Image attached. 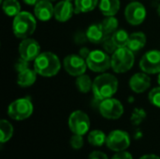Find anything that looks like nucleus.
<instances>
[{"label":"nucleus","mask_w":160,"mask_h":159,"mask_svg":"<svg viewBox=\"0 0 160 159\" xmlns=\"http://www.w3.org/2000/svg\"><path fill=\"white\" fill-rule=\"evenodd\" d=\"M86 35L88 40L95 44L103 43V41L107 38V37H109L104 31L101 23L91 24L86 30Z\"/></svg>","instance_id":"obj_17"},{"label":"nucleus","mask_w":160,"mask_h":159,"mask_svg":"<svg viewBox=\"0 0 160 159\" xmlns=\"http://www.w3.org/2000/svg\"><path fill=\"white\" fill-rule=\"evenodd\" d=\"M37 28L36 18L27 11H21L13 19L12 31L15 37L18 38H27L29 37Z\"/></svg>","instance_id":"obj_3"},{"label":"nucleus","mask_w":160,"mask_h":159,"mask_svg":"<svg viewBox=\"0 0 160 159\" xmlns=\"http://www.w3.org/2000/svg\"><path fill=\"white\" fill-rule=\"evenodd\" d=\"M98 0H75L74 10L75 13H86L96 8Z\"/></svg>","instance_id":"obj_21"},{"label":"nucleus","mask_w":160,"mask_h":159,"mask_svg":"<svg viewBox=\"0 0 160 159\" xmlns=\"http://www.w3.org/2000/svg\"><path fill=\"white\" fill-rule=\"evenodd\" d=\"M37 74L38 73L35 70L30 69V68H27V69L20 72L18 74V78H17L18 85L22 88H26V87L33 85L37 80Z\"/></svg>","instance_id":"obj_20"},{"label":"nucleus","mask_w":160,"mask_h":159,"mask_svg":"<svg viewBox=\"0 0 160 159\" xmlns=\"http://www.w3.org/2000/svg\"><path fill=\"white\" fill-rule=\"evenodd\" d=\"M107 147L114 152H123L130 145V137L128 132L120 129L110 132L106 140Z\"/></svg>","instance_id":"obj_9"},{"label":"nucleus","mask_w":160,"mask_h":159,"mask_svg":"<svg viewBox=\"0 0 160 159\" xmlns=\"http://www.w3.org/2000/svg\"><path fill=\"white\" fill-rule=\"evenodd\" d=\"M112 38L116 44L117 48H122V47H127L128 39H129V35L128 32L124 29H118L116 30L112 35Z\"/></svg>","instance_id":"obj_27"},{"label":"nucleus","mask_w":160,"mask_h":159,"mask_svg":"<svg viewBox=\"0 0 160 159\" xmlns=\"http://www.w3.org/2000/svg\"><path fill=\"white\" fill-rule=\"evenodd\" d=\"M158 84H159L160 86V72L158 73Z\"/></svg>","instance_id":"obj_39"},{"label":"nucleus","mask_w":160,"mask_h":159,"mask_svg":"<svg viewBox=\"0 0 160 159\" xmlns=\"http://www.w3.org/2000/svg\"><path fill=\"white\" fill-rule=\"evenodd\" d=\"M140 159H160V157H158L157 155L150 154V155H145V156L142 157Z\"/></svg>","instance_id":"obj_37"},{"label":"nucleus","mask_w":160,"mask_h":159,"mask_svg":"<svg viewBox=\"0 0 160 159\" xmlns=\"http://www.w3.org/2000/svg\"><path fill=\"white\" fill-rule=\"evenodd\" d=\"M151 86V79L145 72L134 74L129 80V87L136 94H142Z\"/></svg>","instance_id":"obj_14"},{"label":"nucleus","mask_w":160,"mask_h":159,"mask_svg":"<svg viewBox=\"0 0 160 159\" xmlns=\"http://www.w3.org/2000/svg\"><path fill=\"white\" fill-rule=\"evenodd\" d=\"M66 1H69V2H71V1H73V0H66Z\"/></svg>","instance_id":"obj_42"},{"label":"nucleus","mask_w":160,"mask_h":159,"mask_svg":"<svg viewBox=\"0 0 160 159\" xmlns=\"http://www.w3.org/2000/svg\"><path fill=\"white\" fill-rule=\"evenodd\" d=\"M34 13L37 19L46 22L54 17V7L52 3L48 0H40L35 5Z\"/></svg>","instance_id":"obj_15"},{"label":"nucleus","mask_w":160,"mask_h":159,"mask_svg":"<svg viewBox=\"0 0 160 159\" xmlns=\"http://www.w3.org/2000/svg\"><path fill=\"white\" fill-rule=\"evenodd\" d=\"M112 159H133L130 153L123 151V152H118L116 155H114Z\"/></svg>","instance_id":"obj_35"},{"label":"nucleus","mask_w":160,"mask_h":159,"mask_svg":"<svg viewBox=\"0 0 160 159\" xmlns=\"http://www.w3.org/2000/svg\"><path fill=\"white\" fill-rule=\"evenodd\" d=\"M148 98L151 104H153L155 107L160 108V86L156 87L150 91L148 95Z\"/></svg>","instance_id":"obj_29"},{"label":"nucleus","mask_w":160,"mask_h":159,"mask_svg":"<svg viewBox=\"0 0 160 159\" xmlns=\"http://www.w3.org/2000/svg\"><path fill=\"white\" fill-rule=\"evenodd\" d=\"M90 119L82 111L73 112L68 118V127L73 134L85 135L90 129Z\"/></svg>","instance_id":"obj_7"},{"label":"nucleus","mask_w":160,"mask_h":159,"mask_svg":"<svg viewBox=\"0 0 160 159\" xmlns=\"http://www.w3.org/2000/svg\"><path fill=\"white\" fill-rule=\"evenodd\" d=\"M140 67L147 74H157L160 72V51H149L142 57Z\"/></svg>","instance_id":"obj_12"},{"label":"nucleus","mask_w":160,"mask_h":159,"mask_svg":"<svg viewBox=\"0 0 160 159\" xmlns=\"http://www.w3.org/2000/svg\"><path fill=\"white\" fill-rule=\"evenodd\" d=\"M2 9L7 16L15 17L21 12V5L18 0H3Z\"/></svg>","instance_id":"obj_22"},{"label":"nucleus","mask_w":160,"mask_h":159,"mask_svg":"<svg viewBox=\"0 0 160 159\" xmlns=\"http://www.w3.org/2000/svg\"><path fill=\"white\" fill-rule=\"evenodd\" d=\"M98 110L100 114L109 120H117L124 113L123 104L115 98H107L100 101Z\"/></svg>","instance_id":"obj_8"},{"label":"nucleus","mask_w":160,"mask_h":159,"mask_svg":"<svg viewBox=\"0 0 160 159\" xmlns=\"http://www.w3.org/2000/svg\"><path fill=\"white\" fill-rule=\"evenodd\" d=\"M34 111L31 100L27 97L19 98L11 102L8 108V115L16 121H22L29 118Z\"/></svg>","instance_id":"obj_5"},{"label":"nucleus","mask_w":160,"mask_h":159,"mask_svg":"<svg viewBox=\"0 0 160 159\" xmlns=\"http://www.w3.org/2000/svg\"><path fill=\"white\" fill-rule=\"evenodd\" d=\"M146 44V36L142 32H136L129 35L127 47L133 52L141 51Z\"/></svg>","instance_id":"obj_18"},{"label":"nucleus","mask_w":160,"mask_h":159,"mask_svg":"<svg viewBox=\"0 0 160 159\" xmlns=\"http://www.w3.org/2000/svg\"><path fill=\"white\" fill-rule=\"evenodd\" d=\"M75 84H76L77 89L81 93H83V94L88 93L93 88V82H92L91 78L86 74H82V75L78 76L76 79Z\"/></svg>","instance_id":"obj_23"},{"label":"nucleus","mask_w":160,"mask_h":159,"mask_svg":"<svg viewBox=\"0 0 160 159\" xmlns=\"http://www.w3.org/2000/svg\"><path fill=\"white\" fill-rule=\"evenodd\" d=\"M48 1H50V2H53V1H55V0H48Z\"/></svg>","instance_id":"obj_41"},{"label":"nucleus","mask_w":160,"mask_h":159,"mask_svg":"<svg viewBox=\"0 0 160 159\" xmlns=\"http://www.w3.org/2000/svg\"><path fill=\"white\" fill-rule=\"evenodd\" d=\"M118 80L110 73H103L98 76L93 82V94L97 100L102 101L111 98L117 92Z\"/></svg>","instance_id":"obj_1"},{"label":"nucleus","mask_w":160,"mask_h":159,"mask_svg":"<svg viewBox=\"0 0 160 159\" xmlns=\"http://www.w3.org/2000/svg\"><path fill=\"white\" fill-rule=\"evenodd\" d=\"M88 40L87 38V35H86V32H83V31H78L74 34V41L77 43V44H84L86 41Z\"/></svg>","instance_id":"obj_33"},{"label":"nucleus","mask_w":160,"mask_h":159,"mask_svg":"<svg viewBox=\"0 0 160 159\" xmlns=\"http://www.w3.org/2000/svg\"><path fill=\"white\" fill-rule=\"evenodd\" d=\"M99 9L104 16H114L120 9V0H100Z\"/></svg>","instance_id":"obj_19"},{"label":"nucleus","mask_w":160,"mask_h":159,"mask_svg":"<svg viewBox=\"0 0 160 159\" xmlns=\"http://www.w3.org/2000/svg\"><path fill=\"white\" fill-rule=\"evenodd\" d=\"M125 18L131 25H140L146 18V8L142 3L132 1L126 7Z\"/></svg>","instance_id":"obj_10"},{"label":"nucleus","mask_w":160,"mask_h":159,"mask_svg":"<svg viewBox=\"0 0 160 159\" xmlns=\"http://www.w3.org/2000/svg\"><path fill=\"white\" fill-rule=\"evenodd\" d=\"M74 12V6L69 1L62 0L54 6V18L58 22H65L68 21Z\"/></svg>","instance_id":"obj_16"},{"label":"nucleus","mask_w":160,"mask_h":159,"mask_svg":"<svg viewBox=\"0 0 160 159\" xmlns=\"http://www.w3.org/2000/svg\"><path fill=\"white\" fill-rule=\"evenodd\" d=\"M106 140L107 136L105 133L98 129L92 130L88 134V142L93 146H102L104 143H106Z\"/></svg>","instance_id":"obj_25"},{"label":"nucleus","mask_w":160,"mask_h":159,"mask_svg":"<svg viewBox=\"0 0 160 159\" xmlns=\"http://www.w3.org/2000/svg\"><path fill=\"white\" fill-rule=\"evenodd\" d=\"M158 15L160 16V4H159V6L158 7Z\"/></svg>","instance_id":"obj_40"},{"label":"nucleus","mask_w":160,"mask_h":159,"mask_svg":"<svg viewBox=\"0 0 160 159\" xmlns=\"http://www.w3.org/2000/svg\"><path fill=\"white\" fill-rule=\"evenodd\" d=\"M102 47H103V50L107 53H112V54L118 49L117 46H116V44L114 43V41L112 38V36L107 37V38L102 43Z\"/></svg>","instance_id":"obj_30"},{"label":"nucleus","mask_w":160,"mask_h":159,"mask_svg":"<svg viewBox=\"0 0 160 159\" xmlns=\"http://www.w3.org/2000/svg\"><path fill=\"white\" fill-rule=\"evenodd\" d=\"M87 67L94 72H105L112 67V57L100 50L91 51L86 58Z\"/></svg>","instance_id":"obj_6"},{"label":"nucleus","mask_w":160,"mask_h":159,"mask_svg":"<svg viewBox=\"0 0 160 159\" xmlns=\"http://www.w3.org/2000/svg\"><path fill=\"white\" fill-rule=\"evenodd\" d=\"M19 53L20 57L26 61H34L41 53L39 43L34 38H24L19 45Z\"/></svg>","instance_id":"obj_13"},{"label":"nucleus","mask_w":160,"mask_h":159,"mask_svg":"<svg viewBox=\"0 0 160 159\" xmlns=\"http://www.w3.org/2000/svg\"><path fill=\"white\" fill-rule=\"evenodd\" d=\"M146 118V112L143 109H135L131 114V123L134 126H140Z\"/></svg>","instance_id":"obj_28"},{"label":"nucleus","mask_w":160,"mask_h":159,"mask_svg":"<svg viewBox=\"0 0 160 159\" xmlns=\"http://www.w3.org/2000/svg\"><path fill=\"white\" fill-rule=\"evenodd\" d=\"M0 134H1L0 142L2 144L8 142L11 139L12 135H13V127H12V125L8 121H7L5 119L0 121Z\"/></svg>","instance_id":"obj_24"},{"label":"nucleus","mask_w":160,"mask_h":159,"mask_svg":"<svg viewBox=\"0 0 160 159\" xmlns=\"http://www.w3.org/2000/svg\"><path fill=\"white\" fill-rule=\"evenodd\" d=\"M70 145L73 149L79 150L83 146V139L82 135L74 134L70 139Z\"/></svg>","instance_id":"obj_31"},{"label":"nucleus","mask_w":160,"mask_h":159,"mask_svg":"<svg viewBox=\"0 0 160 159\" xmlns=\"http://www.w3.org/2000/svg\"><path fill=\"white\" fill-rule=\"evenodd\" d=\"M64 68L66 72H68L70 76L78 77L85 73L87 67L86 60L82 57L80 54H69L65 57L64 62Z\"/></svg>","instance_id":"obj_11"},{"label":"nucleus","mask_w":160,"mask_h":159,"mask_svg":"<svg viewBox=\"0 0 160 159\" xmlns=\"http://www.w3.org/2000/svg\"><path fill=\"white\" fill-rule=\"evenodd\" d=\"M90 52H91V51H89V49H88V48H86V47H82V48H81V49H80V55H81L82 57H83V58L86 60V58L88 57V55H89Z\"/></svg>","instance_id":"obj_36"},{"label":"nucleus","mask_w":160,"mask_h":159,"mask_svg":"<svg viewBox=\"0 0 160 159\" xmlns=\"http://www.w3.org/2000/svg\"><path fill=\"white\" fill-rule=\"evenodd\" d=\"M88 159H109L107 155L104 154L103 152L101 151H94L92 152L89 157H88Z\"/></svg>","instance_id":"obj_34"},{"label":"nucleus","mask_w":160,"mask_h":159,"mask_svg":"<svg viewBox=\"0 0 160 159\" xmlns=\"http://www.w3.org/2000/svg\"><path fill=\"white\" fill-rule=\"evenodd\" d=\"M100 23L108 36H112L118 30V21L114 16H107Z\"/></svg>","instance_id":"obj_26"},{"label":"nucleus","mask_w":160,"mask_h":159,"mask_svg":"<svg viewBox=\"0 0 160 159\" xmlns=\"http://www.w3.org/2000/svg\"><path fill=\"white\" fill-rule=\"evenodd\" d=\"M134 52L128 47L118 48L112 55V68L116 73H125L134 65Z\"/></svg>","instance_id":"obj_4"},{"label":"nucleus","mask_w":160,"mask_h":159,"mask_svg":"<svg viewBox=\"0 0 160 159\" xmlns=\"http://www.w3.org/2000/svg\"><path fill=\"white\" fill-rule=\"evenodd\" d=\"M60 68L61 63L59 58L51 52H41L34 60V70L42 77H53L60 71Z\"/></svg>","instance_id":"obj_2"},{"label":"nucleus","mask_w":160,"mask_h":159,"mask_svg":"<svg viewBox=\"0 0 160 159\" xmlns=\"http://www.w3.org/2000/svg\"><path fill=\"white\" fill-rule=\"evenodd\" d=\"M28 67H29V62L26 61L25 59L22 58V57H20V58L15 62V65H14V68H15V70H16L18 73H20V72H22V71L27 69V68H29Z\"/></svg>","instance_id":"obj_32"},{"label":"nucleus","mask_w":160,"mask_h":159,"mask_svg":"<svg viewBox=\"0 0 160 159\" xmlns=\"http://www.w3.org/2000/svg\"><path fill=\"white\" fill-rule=\"evenodd\" d=\"M26 5H28V6H35L38 1H40V0H22Z\"/></svg>","instance_id":"obj_38"}]
</instances>
